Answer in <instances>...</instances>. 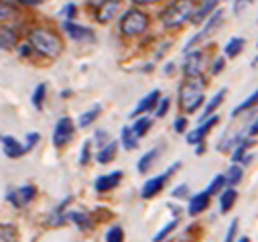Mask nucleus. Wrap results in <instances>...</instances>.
Returning a JSON list of instances; mask_svg holds the SVG:
<instances>
[{
	"label": "nucleus",
	"mask_w": 258,
	"mask_h": 242,
	"mask_svg": "<svg viewBox=\"0 0 258 242\" xmlns=\"http://www.w3.org/2000/svg\"><path fill=\"white\" fill-rule=\"evenodd\" d=\"M206 153V143H200V145H196V155L198 157H202Z\"/></svg>",
	"instance_id": "603ef678"
},
{
	"label": "nucleus",
	"mask_w": 258,
	"mask_h": 242,
	"mask_svg": "<svg viewBox=\"0 0 258 242\" xmlns=\"http://www.w3.org/2000/svg\"><path fill=\"white\" fill-rule=\"evenodd\" d=\"M175 72V68H173V64H169L167 68H165V74H173Z\"/></svg>",
	"instance_id": "4d7b16f0"
},
{
	"label": "nucleus",
	"mask_w": 258,
	"mask_h": 242,
	"mask_svg": "<svg viewBox=\"0 0 258 242\" xmlns=\"http://www.w3.org/2000/svg\"><path fill=\"white\" fill-rule=\"evenodd\" d=\"M159 155H161V149H151V151H147V153L139 159V163H137V171H139L141 175L149 173V171L153 169L155 161L159 159Z\"/></svg>",
	"instance_id": "b1692460"
},
{
	"label": "nucleus",
	"mask_w": 258,
	"mask_h": 242,
	"mask_svg": "<svg viewBox=\"0 0 258 242\" xmlns=\"http://www.w3.org/2000/svg\"><path fill=\"white\" fill-rule=\"evenodd\" d=\"M246 5H250V0H236V3H234V13H236V15L242 13V11L246 9Z\"/></svg>",
	"instance_id": "8fccbe9b"
},
{
	"label": "nucleus",
	"mask_w": 258,
	"mask_h": 242,
	"mask_svg": "<svg viewBox=\"0 0 258 242\" xmlns=\"http://www.w3.org/2000/svg\"><path fill=\"white\" fill-rule=\"evenodd\" d=\"M63 31L68 33V37H70V39L80 41V43H90V41H94V39H96L92 29H88V27H84V25L76 23V21H63Z\"/></svg>",
	"instance_id": "4468645a"
},
{
	"label": "nucleus",
	"mask_w": 258,
	"mask_h": 242,
	"mask_svg": "<svg viewBox=\"0 0 258 242\" xmlns=\"http://www.w3.org/2000/svg\"><path fill=\"white\" fill-rule=\"evenodd\" d=\"M100 114H102V106L100 104H96V106H92L90 110H86L84 114H80V120H78V127L80 129H90L96 120L100 118Z\"/></svg>",
	"instance_id": "bb28decb"
},
{
	"label": "nucleus",
	"mask_w": 258,
	"mask_h": 242,
	"mask_svg": "<svg viewBox=\"0 0 258 242\" xmlns=\"http://www.w3.org/2000/svg\"><path fill=\"white\" fill-rule=\"evenodd\" d=\"M169 110H171V98H161V102L155 108V116L157 118H165L169 114Z\"/></svg>",
	"instance_id": "ea45409f"
},
{
	"label": "nucleus",
	"mask_w": 258,
	"mask_h": 242,
	"mask_svg": "<svg viewBox=\"0 0 258 242\" xmlns=\"http://www.w3.org/2000/svg\"><path fill=\"white\" fill-rule=\"evenodd\" d=\"M17 43H19V33L13 27L3 25V29H0V47H3V51L17 47Z\"/></svg>",
	"instance_id": "5701e85b"
},
{
	"label": "nucleus",
	"mask_w": 258,
	"mask_h": 242,
	"mask_svg": "<svg viewBox=\"0 0 258 242\" xmlns=\"http://www.w3.org/2000/svg\"><path fill=\"white\" fill-rule=\"evenodd\" d=\"M226 96H228V90L226 88H222L220 92H216L210 100H208V104L204 106V112L200 114V123H204V120H208V118H212L216 112H218V108L224 104V100H226Z\"/></svg>",
	"instance_id": "a211bd4d"
},
{
	"label": "nucleus",
	"mask_w": 258,
	"mask_h": 242,
	"mask_svg": "<svg viewBox=\"0 0 258 242\" xmlns=\"http://www.w3.org/2000/svg\"><path fill=\"white\" fill-rule=\"evenodd\" d=\"M248 137V129H230V131H226L224 135H222V139L218 141V151L220 153H232V149L238 145V143H242L244 139Z\"/></svg>",
	"instance_id": "ddd939ff"
},
{
	"label": "nucleus",
	"mask_w": 258,
	"mask_h": 242,
	"mask_svg": "<svg viewBox=\"0 0 258 242\" xmlns=\"http://www.w3.org/2000/svg\"><path fill=\"white\" fill-rule=\"evenodd\" d=\"M187 129H189V118L187 116H177L175 123H173V131L177 135H187Z\"/></svg>",
	"instance_id": "58836bf2"
},
{
	"label": "nucleus",
	"mask_w": 258,
	"mask_h": 242,
	"mask_svg": "<svg viewBox=\"0 0 258 242\" xmlns=\"http://www.w3.org/2000/svg\"><path fill=\"white\" fill-rule=\"evenodd\" d=\"M45 98H47V84L41 82V84L35 86L33 96H31V104H33V108H35L37 112H41V110L45 108Z\"/></svg>",
	"instance_id": "c756f323"
},
{
	"label": "nucleus",
	"mask_w": 258,
	"mask_h": 242,
	"mask_svg": "<svg viewBox=\"0 0 258 242\" xmlns=\"http://www.w3.org/2000/svg\"><path fill=\"white\" fill-rule=\"evenodd\" d=\"M31 49H33V45H31V43H29V45H23V47L19 49L21 57H29V55H31Z\"/></svg>",
	"instance_id": "3c124183"
},
{
	"label": "nucleus",
	"mask_w": 258,
	"mask_h": 242,
	"mask_svg": "<svg viewBox=\"0 0 258 242\" xmlns=\"http://www.w3.org/2000/svg\"><path fill=\"white\" fill-rule=\"evenodd\" d=\"M208 64H210V59H208V53L204 49H193L185 55V62H183V74L185 78H202L204 72L208 70Z\"/></svg>",
	"instance_id": "423d86ee"
},
{
	"label": "nucleus",
	"mask_w": 258,
	"mask_h": 242,
	"mask_svg": "<svg viewBox=\"0 0 258 242\" xmlns=\"http://www.w3.org/2000/svg\"><path fill=\"white\" fill-rule=\"evenodd\" d=\"M224 68H226V57H218L216 62H214V68H212V76L222 74V72H224Z\"/></svg>",
	"instance_id": "de8ad7c7"
},
{
	"label": "nucleus",
	"mask_w": 258,
	"mask_h": 242,
	"mask_svg": "<svg viewBox=\"0 0 258 242\" xmlns=\"http://www.w3.org/2000/svg\"><path fill=\"white\" fill-rule=\"evenodd\" d=\"M244 47H246V39H244V37H232V39L224 45V55H226L228 59H234V57H238V55L244 51Z\"/></svg>",
	"instance_id": "cd10ccee"
},
{
	"label": "nucleus",
	"mask_w": 258,
	"mask_h": 242,
	"mask_svg": "<svg viewBox=\"0 0 258 242\" xmlns=\"http://www.w3.org/2000/svg\"><path fill=\"white\" fill-rule=\"evenodd\" d=\"M206 88H208V82L206 78H187L181 88H179V94H177V100H179V108L183 114H193L198 112L204 102H206Z\"/></svg>",
	"instance_id": "f257e3e1"
},
{
	"label": "nucleus",
	"mask_w": 258,
	"mask_h": 242,
	"mask_svg": "<svg viewBox=\"0 0 258 242\" xmlns=\"http://www.w3.org/2000/svg\"><path fill=\"white\" fill-rule=\"evenodd\" d=\"M3 153L9 159H21L23 155H27V145L21 143L19 139H15L13 135H5L3 137Z\"/></svg>",
	"instance_id": "f3484780"
},
{
	"label": "nucleus",
	"mask_w": 258,
	"mask_h": 242,
	"mask_svg": "<svg viewBox=\"0 0 258 242\" xmlns=\"http://www.w3.org/2000/svg\"><path fill=\"white\" fill-rule=\"evenodd\" d=\"M252 159H254V153H248V155L242 159V163H240V165H244V167H246V165H250V163H252Z\"/></svg>",
	"instance_id": "864d4df0"
},
{
	"label": "nucleus",
	"mask_w": 258,
	"mask_h": 242,
	"mask_svg": "<svg viewBox=\"0 0 258 242\" xmlns=\"http://www.w3.org/2000/svg\"><path fill=\"white\" fill-rule=\"evenodd\" d=\"M218 125H220V116H218V114H214L212 118L204 120V123H200L196 129L189 131V133L185 135L187 143H189V145H200V143H206L208 135H210V133H212V129H216Z\"/></svg>",
	"instance_id": "1a4fd4ad"
},
{
	"label": "nucleus",
	"mask_w": 258,
	"mask_h": 242,
	"mask_svg": "<svg viewBox=\"0 0 258 242\" xmlns=\"http://www.w3.org/2000/svg\"><path fill=\"white\" fill-rule=\"evenodd\" d=\"M0 238H3V242H19L17 228L13 224H3V228H0Z\"/></svg>",
	"instance_id": "4c0bfd02"
},
{
	"label": "nucleus",
	"mask_w": 258,
	"mask_h": 242,
	"mask_svg": "<svg viewBox=\"0 0 258 242\" xmlns=\"http://www.w3.org/2000/svg\"><path fill=\"white\" fill-rule=\"evenodd\" d=\"M177 226H179V218H171V220H169V222H167V224L153 236V242H165V240L177 230Z\"/></svg>",
	"instance_id": "72a5a7b5"
},
{
	"label": "nucleus",
	"mask_w": 258,
	"mask_h": 242,
	"mask_svg": "<svg viewBox=\"0 0 258 242\" xmlns=\"http://www.w3.org/2000/svg\"><path fill=\"white\" fill-rule=\"evenodd\" d=\"M226 181H228V188H236L240 181H242V177H244V165H240V163H232L228 169H226Z\"/></svg>",
	"instance_id": "c85d7f7f"
},
{
	"label": "nucleus",
	"mask_w": 258,
	"mask_h": 242,
	"mask_svg": "<svg viewBox=\"0 0 258 242\" xmlns=\"http://www.w3.org/2000/svg\"><path fill=\"white\" fill-rule=\"evenodd\" d=\"M218 202H220V212H222V214H228V212L236 206V202H238V192H236V188H226V190L218 196Z\"/></svg>",
	"instance_id": "4be33fe9"
},
{
	"label": "nucleus",
	"mask_w": 258,
	"mask_h": 242,
	"mask_svg": "<svg viewBox=\"0 0 258 242\" xmlns=\"http://www.w3.org/2000/svg\"><path fill=\"white\" fill-rule=\"evenodd\" d=\"M222 23H224V11H222V9H218V11H216L208 21H206L204 29H202V31H198L196 35H193V37L187 41V45H185V55H187L189 51L196 49L202 41H206V39H208V37H210V35H212V33H214Z\"/></svg>",
	"instance_id": "6e6552de"
},
{
	"label": "nucleus",
	"mask_w": 258,
	"mask_h": 242,
	"mask_svg": "<svg viewBox=\"0 0 258 242\" xmlns=\"http://www.w3.org/2000/svg\"><path fill=\"white\" fill-rule=\"evenodd\" d=\"M29 43L33 45V51H37L39 55L49 57V59H57L63 51L61 39L47 29H33L29 33Z\"/></svg>",
	"instance_id": "7ed1b4c3"
},
{
	"label": "nucleus",
	"mask_w": 258,
	"mask_h": 242,
	"mask_svg": "<svg viewBox=\"0 0 258 242\" xmlns=\"http://www.w3.org/2000/svg\"><path fill=\"white\" fill-rule=\"evenodd\" d=\"M76 137V125H74V120L70 116H61L55 127H53V147L55 149H63V147H68Z\"/></svg>",
	"instance_id": "0eeeda50"
},
{
	"label": "nucleus",
	"mask_w": 258,
	"mask_h": 242,
	"mask_svg": "<svg viewBox=\"0 0 258 242\" xmlns=\"http://www.w3.org/2000/svg\"><path fill=\"white\" fill-rule=\"evenodd\" d=\"M256 106H258V90H254V92H252V94H250V96H248L240 106H236V108L232 110V118L242 116L244 112H250V110H252V108H256Z\"/></svg>",
	"instance_id": "2f4dec72"
},
{
	"label": "nucleus",
	"mask_w": 258,
	"mask_h": 242,
	"mask_svg": "<svg viewBox=\"0 0 258 242\" xmlns=\"http://www.w3.org/2000/svg\"><path fill=\"white\" fill-rule=\"evenodd\" d=\"M70 222L78 228V230H82V232H88V230H94V220H92V216L88 214V212H84V210H70Z\"/></svg>",
	"instance_id": "6ab92c4d"
},
{
	"label": "nucleus",
	"mask_w": 258,
	"mask_h": 242,
	"mask_svg": "<svg viewBox=\"0 0 258 242\" xmlns=\"http://www.w3.org/2000/svg\"><path fill=\"white\" fill-rule=\"evenodd\" d=\"M37 188L33 186V184H27V186H23V188H19V196H21V204H23V208H29L35 200H37Z\"/></svg>",
	"instance_id": "473e14b6"
},
{
	"label": "nucleus",
	"mask_w": 258,
	"mask_h": 242,
	"mask_svg": "<svg viewBox=\"0 0 258 242\" xmlns=\"http://www.w3.org/2000/svg\"><path fill=\"white\" fill-rule=\"evenodd\" d=\"M112 139H110V135H108V131H96V135H94V143H98L100 147H104V145H108Z\"/></svg>",
	"instance_id": "a18cd8bd"
},
{
	"label": "nucleus",
	"mask_w": 258,
	"mask_h": 242,
	"mask_svg": "<svg viewBox=\"0 0 258 242\" xmlns=\"http://www.w3.org/2000/svg\"><path fill=\"white\" fill-rule=\"evenodd\" d=\"M39 143H41V135H39V133H35V131H33V133H27V137H25L27 153H31V151H33V149H35Z\"/></svg>",
	"instance_id": "37998d69"
},
{
	"label": "nucleus",
	"mask_w": 258,
	"mask_h": 242,
	"mask_svg": "<svg viewBox=\"0 0 258 242\" xmlns=\"http://www.w3.org/2000/svg\"><path fill=\"white\" fill-rule=\"evenodd\" d=\"M161 90L159 88H155V90H151L145 98H141V102L135 106V110L131 112V118H139V116H143V114H147V112H155V108H157V104L161 102Z\"/></svg>",
	"instance_id": "2eb2a0df"
},
{
	"label": "nucleus",
	"mask_w": 258,
	"mask_h": 242,
	"mask_svg": "<svg viewBox=\"0 0 258 242\" xmlns=\"http://www.w3.org/2000/svg\"><path fill=\"white\" fill-rule=\"evenodd\" d=\"M196 11H198L196 0H175V3H171L161 13V23L167 29H179L187 21H193V17H196Z\"/></svg>",
	"instance_id": "f03ea898"
},
{
	"label": "nucleus",
	"mask_w": 258,
	"mask_h": 242,
	"mask_svg": "<svg viewBox=\"0 0 258 242\" xmlns=\"http://www.w3.org/2000/svg\"><path fill=\"white\" fill-rule=\"evenodd\" d=\"M151 129H153V118H149V116H139V118H135L133 131H135V135H137L139 139H145Z\"/></svg>",
	"instance_id": "7c9ffc66"
},
{
	"label": "nucleus",
	"mask_w": 258,
	"mask_h": 242,
	"mask_svg": "<svg viewBox=\"0 0 258 242\" xmlns=\"http://www.w3.org/2000/svg\"><path fill=\"white\" fill-rule=\"evenodd\" d=\"M228 188V181H226V175L224 173H218L212 181H210V186H208V192L212 194V198L214 196H220L224 190Z\"/></svg>",
	"instance_id": "f704fd0d"
},
{
	"label": "nucleus",
	"mask_w": 258,
	"mask_h": 242,
	"mask_svg": "<svg viewBox=\"0 0 258 242\" xmlns=\"http://www.w3.org/2000/svg\"><path fill=\"white\" fill-rule=\"evenodd\" d=\"M76 13H78V7L76 5H66V9L61 11V17H66V21H74L76 19Z\"/></svg>",
	"instance_id": "49530a36"
},
{
	"label": "nucleus",
	"mask_w": 258,
	"mask_h": 242,
	"mask_svg": "<svg viewBox=\"0 0 258 242\" xmlns=\"http://www.w3.org/2000/svg\"><path fill=\"white\" fill-rule=\"evenodd\" d=\"M19 3H23V5H25V3H27V5H41L43 0H19Z\"/></svg>",
	"instance_id": "6e6d98bb"
},
{
	"label": "nucleus",
	"mask_w": 258,
	"mask_h": 242,
	"mask_svg": "<svg viewBox=\"0 0 258 242\" xmlns=\"http://www.w3.org/2000/svg\"><path fill=\"white\" fill-rule=\"evenodd\" d=\"M149 25L151 19L147 13H143L141 9H128L120 19V33L124 37H141L143 33H147Z\"/></svg>",
	"instance_id": "20e7f679"
},
{
	"label": "nucleus",
	"mask_w": 258,
	"mask_h": 242,
	"mask_svg": "<svg viewBox=\"0 0 258 242\" xmlns=\"http://www.w3.org/2000/svg\"><path fill=\"white\" fill-rule=\"evenodd\" d=\"M248 137H258V116L252 120V123H250V127H248Z\"/></svg>",
	"instance_id": "09e8293b"
},
{
	"label": "nucleus",
	"mask_w": 258,
	"mask_h": 242,
	"mask_svg": "<svg viewBox=\"0 0 258 242\" xmlns=\"http://www.w3.org/2000/svg\"><path fill=\"white\" fill-rule=\"evenodd\" d=\"M5 200H7L13 208H17V210H21V208H23V204H21V196H19V190H9V192H7V196H5Z\"/></svg>",
	"instance_id": "c03bdc74"
},
{
	"label": "nucleus",
	"mask_w": 258,
	"mask_h": 242,
	"mask_svg": "<svg viewBox=\"0 0 258 242\" xmlns=\"http://www.w3.org/2000/svg\"><path fill=\"white\" fill-rule=\"evenodd\" d=\"M139 141L141 139L135 135L133 127H122V131H120V145H122L124 151H135L139 147Z\"/></svg>",
	"instance_id": "393cba45"
},
{
	"label": "nucleus",
	"mask_w": 258,
	"mask_h": 242,
	"mask_svg": "<svg viewBox=\"0 0 258 242\" xmlns=\"http://www.w3.org/2000/svg\"><path fill=\"white\" fill-rule=\"evenodd\" d=\"M122 177H124L122 171H110V173H106V175H98L96 181H94V192L100 194V196L114 192V190L122 184Z\"/></svg>",
	"instance_id": "9d476101"
},
{
	"label": "nucleus",
	"mask_w": 258,
	"mask_h": 242,
	"mask_svg": "<svg viewBox=\"0 0 258 242\" xmlns=\"http://www.w3.org/2000/svg\"><path fill=\"white\" fill-rule=\"evenodd\" d=\"M210 202H212V194L208 190L206 192H198V194H191L189 196V202H187V214L191 218L204 214L210 208Z\"/></svg>",
	"instance_id": "f8f14e48"
},
{
	"label": "nucleus",
	"mask_w": 258,
	"mask_h": 242,
	"mask_svg": "<svg viewBox=\"0 0 258 242\" xmlns=\"http://www.w3.org/2000/svg\"><path fill=\"white\" fill-rule=\"evenodd\" d=\"M250 147H254V139H252V137H246L242 143H238V145L232 149V153H230L232 163H242V159L250 153Z\"/></svg>",
	"instance_id": "a878e982"
},
{
	"label": "nucleus",
	"mask_w": 258,
	"mask_h": 242,
	"mask_svg": "<svg viewBox=\"0 0 258 242\" xmlns=\"http://www.w3.org/2000/svg\"><path fill=\"white\" fill-rule=\"evenodd\" d=\"M238 226H240V220L234 218V220L230 222V226H228V232H226L224 242H236V240H238V238H236V234H238Z\"/></svg>",
	"instance_id": "79ce46f5"
},
{
	"label": "nucleus",
	"mask_w": 258,
	"mask_h": 242,
	"mask_svg": "<svg viewBox=\"0 0 258 242\" xmlns=\"http://www.w3.org/2000/svg\"><path fill=\"white\" fill-rule=\"evenodd\" d=\"M135 5H153V3H159V0H133Z\"/></svg>",
	"instance_id": "5fc2aeb1"
},
{
	"label": "nucleus",
	"mask_w": 258,
	"mask_h": 242,
	"mask_svg": "<svg viewBox=\"0 0 258 242\" xmlns=\"http://www.w3.org/2000/svg\"><path fill=\"white\" fill-rule=\"evenodd\" d=\"M118 147H120L118 141H110L108 145L100 147L98 153H96V161H98V165H108V163H112V161L116 159V155H118Z\"/></svg>",
	"instance_id": "aec40b11"
},
{
	"label": "nucleus",
	"mask_w": 258,
	"mask_h": 242,
	"mask_svg": "<svg viewBox=\"0 0 258 242\" xmlns=\"http://www.w3.org/2000/svg\"><path fill=\"white\" fill-rule=\"evenodd\" d=\"M187 196H191L187 184H179L177 188L171 190V198H173V200H187Z\"/></svg>",
	"instance_id": "a19ab883"
},
{
	"label": "nucleus",
	"mask_w": 258,
	"mask_h": 242,
	"mask_svg": "<svg viewBox=\"0 0 258 242\" xmlns=\"http://www.w3.org/2000/svg\"><path fill=\"white\" fill-rule=\"evenodd\" d=\"M122 11V0H100L96 9V21L98 23H110L118 13Z\"/></svg>",
	"instance_id": "dca6fc26"
},
{
	"label": "nucleus",
	"mask_w": 258,
	"mask_h": 242,
	"mask_svg": "<svg viewBox=\"0 0 258 242\" xmlns=\"http://www.w3.org/2000/svg\"><path fill=\"white\" fill-rule=\"evenodd\" d=\"M124 238H126L124 228L118 226V224H114L106 230V242H124Z\"/></svg>",
	"instance_id": "e433bc0d"
},
{
	"label": "nucleus",
	"mask_w": 258,
	"mask_h": 242,
	"mask_svg": "<svg viewBox=\"0 0 258 242\" xmlns=\"http://www.w3.org/2000/svg\"><path fill=\"white\" fill-rule=\"evenodd\" d=\"M218 5H220V0H204V3L198 7V11H196V17H193V21L191 23H196V25H200V23H204V21H208L216 11H218Z\"/></svg>",
	"instance_id": "412c9836"
},
{
	"label": "nucleus",
	"mask_w": 258,
	"mask_h": 242,
	"mask_svg": "<svg viewBox=\"0 0 258 242\" xmlns=\"http://www.w3.org/2000/svg\"><path fill=\"white\" fill-rule=\"evenodd\" d=\"M92 157H94V141H84V145H82V153H80V165L82 167H86V165H90V161H92Z\"/></svg>",
	"instance_id": "c9c22d12"
},
{
	"label": "nucleus",
	"mask_w": 258,
	"mask_h": 242,
	"mask_svg": "<svg viewBox=\"0 0 258 242\" xmlns=\"http://www.w3.org/2000/svg\"><path fill=\"white\" fill-rule=\"evenodd\" d=\"M72 202H74V196H68L63 202H59L57 204V208L49 214V218H47V224L51 226V228H61V226H66L68 222H70V206H72Z\"/></svg>",
	"instance_id": "9b49d317"
},
{
	"label": "nucleus",
	"mask_w": 258,
	"mask_h": 242,
	"mask_svg": "<svg viewBox=\"0 0 258 242\" xmlns=\"http://www.w3.org/2000/svg\"><path fill=\"white\" fill-rule=\"evenodd\" d=\"M236 242H250V238H248V236H240Z\"/></svg>",
	"instance_id": "13d9d810"
},
{
	"label": "nucleus",
	"mask_w": 258,
	"mask_h": 242,
	"mask_svg": "<svg viewBox=\"0 0 258 242\" xmlns=\"http://www.w3.org/2000/svg\"><path fill=\"white\" fill-rule=\"evenodd\" d=\"M179 169H181V161H175L167 171H163V173H159V175L147 179L145 184H143V188H141V198H143V200H153V198H157V196L165 190L169 177H173Z\"/></svg>",
	"instance_id": "39448f33"
}]
</instances>
